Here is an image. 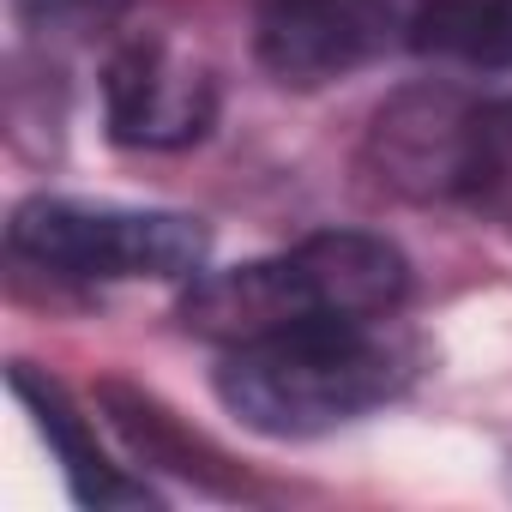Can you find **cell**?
Returning a JSON list of instances; mask_svg holds the SVG:
<instances>
[{"label":"cell","instance_id":"cell-4","mask_svg":"<svg viewBox=\"0 0 512 512\" xmlns=\"http://www.w3.org/2000/svg\"><path fill=\"white\" fill-rule=\"evenodd\" d=\"M416 7L422 0H260L253 49L278 85L320 91L410 49Z\"/></svg>","mask_w":512,"mask_h":512},{"label":"cell","instance_id":"cell-1","mask_svg":"<svg viewBox=\"0 0 512 512\" xmlns=\"http://www.w3.org/2000/svg\"><path fill=\"white\" fill-rule=\"evenodd\" d=\"M422 374V344L392 320H314L260 344L223 350L217 398L223 410L266 440L332 434L392 398Z\"/></svg>","mask_w":512,"mask_h":512},{"label":"cell","instance_id":"cell-2","mask_svg":"<svg viewBox=\"0 0 512 512\" xmlns=\"http://www.w3.org/2000/svg\"><path fill=\"white\" fill-rule=\"evenodd\" d=\"M410 296V266L386 235L320 229L290 253L229 272H199L181 296V326L217 350H241L314 320H380Z\"/></svg>","mask_w":512,"mask_h":512},{"label":"cell","instance_id":"cell-8","mask_svg":"<svg viewBox=\"0 0 512 512\" xmlns=\"http://www.w3.org/2000/svg\"><path fill=\"white\" fill-rule=\"evenodd\" d=\"M410 49L464 73H512V0H422Z\"/></svg>","mask_w":512,"mask_h":512},{"label":"cell","instance_id":"cell-5","mask_svg":"<svg viewBox=\"0 0 512 512\" xmlns=\"http://www.w3.org/2000/svg\"><path fill=\"white\" fill-rule=\"evenodd\" d=\"M482 97L458 85H410L380 103L368 127V169L398 199H470L476 193Z\"/></svg>","mask_w":512,"mask_h":512},{"label":"cell","instance_id":"cell-9","mask_svg":"<svg viewBox=\"0 0 512 512\" xmlns=\"http://www.w3.org/2000/svg\"><path fill=\"white\" fill-rule=\"evenodd\" d=\"M121 7L127 0H13V19L37 43H73V37H91L103 25H115Z\"/></svg>","mask_w":512,"mask_h":512},{"label":"cell","instance_id":"cell-6","mask_svg":"<svg viewBox=\"0 0 512 512\" xmlns=\"http://www.w3.org/2000/svg\"><path fill=\"white\" fill-rule=\"evenodd\" d=\"M217 103H223L217 73L169 37H133L127 49L109 55L103 115H109V139L127 151L199 145L217 127Z\"/></svg>","mask_w":512,"mask_h":512},{"label":"cell","instance_id":"cell-7","mask_svg":"<svg viewBox=\"0 0 512 512\" xmlns=\"http://www.w3.org/2000/svg\"><path fill=\"white\" fill-rule=\"evenodd\" d=\"M13 392H19L25 410L37 416V428H43L49 452L61 458L67 488H73L79 506H97V512H109V506H157V488H151V482H139V476H127L121 464L103 458L91 422L67 404V392H61L55 380L31 374V362H13Z\"/></svg>","mask_w":512,"mask_h":512},{"label":"cell","instance_id":"cell-3","mask_svg":"<svg viewBox=\"0 0 512 512\" xmlns=\"http://www.w3.org/2000/svg\"><path fill=\"white\" fill-rule=\"evenodd\" d=\"M13 260L73 284H193L205 272L211 229L187 211L25 199L7 223Z\"/></svg>","mask_w":512,"mask_h":512}]
</instances>
